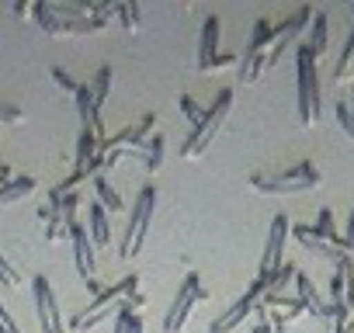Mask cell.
Returning a JSON list of instances; mask_svg holds the SVG:
<instances>
[{
    "mask_svg": "<svg viewBox=\"0 0 354 333\" xmlns=\"http://www.w3.org/2000/svg\"><path fill=\"white\" fill-rule=\"evenodd\" d=\"M295 84H299V122L302 125H316L319 115H323V101H319L316 56H313V49L306 42L295 46Z\"/></svg>",
    "mask_w": 354,
    "mask_h": 333,
    "instance_id": "1",
    "label": "cell"
},
{
    "mask_svg": "<svg viewBox=\"0 0 354 333\" xmlns=\"http://www.w3.org/2000/svg\"><path fill=\"white\" fill-rule=\"evenodd\" d=\"M319 181L323 174L316 171V163H295V166H285L281 174H254L250 188L264 195H299L306 188H316Z\"/></svg>",
    "mask_w": 354,
    "mask_h": 333,
    "instance_id": "2",
    "label": "cell"
},
{
    "mask_svg": "<svg viewBox=\"0 0 354 333\" xmlns=\"http://www.w3.org/2000/svg\"><path fill=\"white\" fill-rule=\"evenodd\" d=\"M230 108H233V91H230V87H223V91L216 94L212 108L205 111L202 125H198V129H192V132H188V139L181 142V156H185V160H198V156H202V153L212 146V139H216L219 125L226 122Z\"/></svg>",
    "mask_w": 354,
    "mask_h": 333,
    "instance_id": "3",
    "label": "cell"
},
{
    "mask_svg": "<svg viewBox=\"0 0 354 333\" xmlns=\"http://www.w3.org/2000/svg\"><path fill=\"white\" fill-rule=\"evenodd\" d=\"M153 205H156V188L146 184L132 202V216H129V226H125V236H122V247H118L122 260H129L142 250V240H146V229H149V219H153Z\"/></svg>",
    "mask_w": 354,
    "mask_h": 333,
    "instance_id": "4",
    "label": "cell"
},
{
    "mask_svg": "<svg viewBox=\"0 0 354 333\" xmlns=\"http://www.w3.org/2000/svg\"><path fill=\"white\" fill-rule=\"evenodd\" d=\"M205 295H209V292L202 288V278L192 271V274L181 281V288H177V295H174V302H170V309H167V316H163V333H181V330L188 326L195 305H198Z\"/></svg>",
    "mask_w": 354,
    "mask_h": 333,
    "instance_id": "5",
    "label": "cell"
},
{
    "mask_svg": "<svg viewBox=\"0 0 354 333\" xmlns=\"http://www.w3.org/2000/svg\"><path fill=\"white\" fill-rule=\"evenodd\" d=\"M313 8H299L292 18H285L281 25H274V32H271V49H268V63H264V70H274L278 63H281V56H288L295 46H299V32L306 28V21H313Z\"/></svg>",
    "mask_w": 354,
    "mask_h": 333,
    "instance_id": "6",
    "label": "cell"
},
{
    "mask_svg": "<svg viewBox=\"0 0 354 333\" xmlns=\"http://www.w3.org/2000/svg\"><path fill=\"white\" fill-rule=\"evenodd\" d=\"M271 25L268 21H257L254 25V35H250V46L243 53V59H236V77L240 84H254L261 73H264V63H268V49H271Z\"/></svg>",
    "mask_w": 354,
    "mask_h": 333,
    "instance_id": "7",
    "label": "cell"
},
{
    "mask_svg": "<svg viewBox=\"0 0 354 333\" xmlns=\"http://www.w3.org/2000/svg\"><path fill=\"white\" fill-rule=\"evenodd\" d=\"M153 125H156V118L153 115H142L139 122H132L129 129H122L118 135H104L101 142H97V153H111V149H118V153H139L146 142H149V135H153Z\"/></svg>",
    "mask_w": 354,
    "mask_h": 333,
    "instance_id": "8",
    "label": "cell"
},
{
    "mask_svg": "<svg viewBox=\"0 0 354 333\" xmlns=\"http://www.w3.org/2000/svg\"><path fill=\"white\" fill-rule=\"evenodd\" d=\"M32 295H35V309H39L42 333H66L63 316H59V305H56V292H53L49 278L35 274V281H32Z\"/></svg>",
    "mask_w": 354,
    "mask_h": 333,
    "instance_id": "9",
    "label": "cell"
},
{
    "mask_svg": "<svg viewBox=\"0 0 354 333\" xmlns=\"http://www.w3.org/2000/svg\"><path fill=\"white\" fill-rule=\"evenodd\" d=\"M292 226H288V216H274L271 219V229H268V240H264V254H261V274H271L281 267V250H285V240H288Z\"/></svg>",
    "mask_w": 354,
    "mask_h": 333,
    "instance_id": "10",
    "label": "cell"
},
{
    "mask_svg": "<svg viewBox=\"0 0 354 333\" xmlns=\"http://www.w3.org/2000/svg\"><path fill=\"white\" fill-rule=\"evenodd\" d=\"M66 236H70V243H73V264H77V274L84 278V285L94 281L97 260H94V243H91L87 229H84L80 222H70V226H66Z\"/></svg>",
    "mask_w": 354,
    "mask_h": 333,
    "instance_id": "11",
    "label": "cell"
},
{
    "mask_svg": "<svg viewBox=\"0 0 354 333\" xmlns=\"http://www.w3.org/2000/svg\"><path fill=\"white\" fill-rule=\"evenodd\" d=\"M219 18L209 15L205 25H202V56H198V70L202 73H212L216 63H219Z\"/></svg>",
    "mask_w": 354,
    "mask_h": 333,
    "instance_id": "12",
    "label": "cell"
},
{
    "mask_svg": "<svg viewBox=\"0 0 354 333\" xmlns=\"http://www.w3.org/2000/svg\"><path fill=\"white\" fill-rule=\"evenodd\" d=\"M292 281H295V292H299L302 305H306L313 316H319V319H330V305H326V298L319 295V288H316V285H313V281H309L302 271H295V278H292Z\"/></svg>",
    "mask_w": 354,
    "mask_h": 333,
    "instance_id": "13",
    "label": "cell"
},
{
    "mask_svg": "<svg viewBox=\"0 0 354 333\" xmlns=\"http://www.w3.org/2000/svg\"><path fill=\"white\" fill-rule=\"evenodd\" d=\"M87 236H91V243H94V250H104L108 243H111V222H108V212H104V205H91V229H87Z\"/></svg>",
    "mask_w": 354,
    "mask_h": 333,
    "instance_id": "14",
    "label": "cell"
},
{
    "mask_svg": "<svg viewBox=\"0 0 354 333\" xmlns=\"http://www.w3.org/2000/svg\"><path fill=\"white\" fill-rule=\"evenodd\" d=\"M347 80H354V28H351V35L344 42V53L333 66V84H347Z\"/></svg>",
    "mask_w": 354,
    "mask_h": 333,
    "instance_id": "15",
    "label": "cell"
},
{
    "mask_svg": "<svg viewBox=\"0 0 354 333\" xmlns=\"http://www.w3.org/2000/svg\"><path fill=\"white\" fill-rule=\"evenodd\" d=\"M97 142H101V139H97L91 129L80 125V135H77V171H84V166L97 156Z\"/></svg>",
    "mask_w": 354,
    "mask_h": 333,
    "instance_id": "16",
    "label": "cell"
},
{
    "mask_svg": "<svg viewBox=\"0 0 354 333\" xmlns=\"http://www.w3.org/2000/svg\"><path fill=\"white\" fill-rule=\"evenodd\" d=\"M326 42H330V28H326V11H316L313 15V39L306 42L309 49H313V56L319 59L323 53H326Z\"/></svg>",
    "mask_w": 354,
    "mask_h": 333,
    "instance_id": "17",
    "label": "cell"
},
{
    "mask_svg": "<svg viewBox=\"0 0 354 333\" xmlns=\"http://www.w3.org/2000/svg\"><path fill=\"white\" fill-rule=\"evenodd\" d=\"M94 195H97V205H104V212H122L125 205H122V198H118V191L108 184V178L101 174V178H94Z\"/></svg>",
    "mask_w": 354,
    "mask_h": 333,
    "instance_id": "18",
    "label": "cell"
},
{
    "mask_svg": "<svg viewBox=\"0 0 354 333\" xmlns=\"http://www.w3.org/2000/svg\"><path fill=\"white\" fill-rule=\"evenodd\" d=\"M32 191H35V181H32V178H15L11 184L0 188V205L21 202V198H25V195H32Z\"/></svg>",
    "mask_w": 354,
    "mask_h": 333,
    "instance_id": "19",
    "label": "cell"
},
{
    "mask_svg": "<svg viewBox=\"0 0 354 333\" xmlns=\"http://www.w3.org/2000/svg\"><path fill=\"white\" fill-rule=\"evenodd\" d=\"M111 66H101L97 73H94V84H91V94H94V104L97 108H104V101H108V94H111Z\"/></svg>",
    "mask_w": 354,
    "mask_h": 333,
    "instance_id": "20",
    "label": "cell"
},
{
    "mask_svg": "<svg viewBox=\"0 0 354 333\" xmlns=\"http://www.w3.org/2000/svg\"><path fill=\"white\" fill-rule=\"evenodd\" d=\"M115 333H142V316L136 309H129L125 302H122V309L115 316Z\"/></svg>",
    "mask_w": 354,
    "mask_h": 333,
    "instance_id": "21",
    "label": "cell"
},
{
    "mask_svg": "<svg viewBox=\"0 0 354 333\" xmlns=\"http://www.w3.org/2000/svg\"><path fill=\"white\" fill-rule=\"evenodd\" d=\"M160 163H163V135L153 132L149 142H146V171L156 174V171H160Z\"/></svg>",
    "mask_w": 354,
    "mask_h": 333,
    "instance_id": "22",
    "label": "cell"
},
{
    "mask_svg": "<svg viewBox=\"0 0 354 333\" xmlns=\"http://www.w3.org/2000/svg\"><path fill=\"white\" fill-rule=\"evenodd\" d=\"M118 18H122V28H125L129 35H136V32H139V18H142V11H139L136 0H125V4H118Z\"/></svg>",
    "mask_w": 354,
    "mask_h": 333,
    "instance_id": "23",
    "label": "cell"
},
{
    "mask_svg": "<svg viewBox=\"0 0 354 333\" xmlns=\"http://www.w3.org/2000/svg\"><path fill=\"white\" fill-rule=\"evenodd\" d=\"M177 108H181V115H185V122H188L192 129H198V125H202L205 111L198 108V101H195L192 94H181V101H177Z\"/></svg>",
    "mask_w": 354,
    "mask_h": 333,
    "instance_id": "24",
    "label": "cell"
},
{
    "mask_svg": "<svg viewBox=\"0 0 354 333\" xmlns=\"http://www.w3.org/2000/svg\"><path fill=\"white\" fill-rule=\"evenodd\" d=\"M53 80H56V84L66 91V94H77V91H80V84H77V80H73L66 70H59V66H53Z\"/></svg>",
    "mask_w": 354,
    "mask_h": 333,
    "instance_id": "25",
    "label": "cell"
},
{
    "mask_svg": "<svg viewBox=\"0 0 354 333\" xmlns=\"http://www.w3.org/2000/svg\"><path fill=\"white\" fill-rule=\"evenodd\" d=\"M333 111H337V122H340V129H344V132L354 139V115H351V104H337Z\"/></svg>",
    "mask_w": 354,
    "mask_h": 333,
    "instance_id": "26",
    "label": "cell"
},
{
    "mask_svg": "<svg viewBox=\"0 0 354 333\" xmlns=\"http://www.w3.org/2000/svg\"><path fill=\"white\" fill-rule=\"evenodd\" d=\"M0 285H8V288H15L18 285V271L8 264V257L0 254Z\"/></svg>",
    "mask_w": 354,
    "mask_h": 333,
    "instance_id": "27",
    "label": "cell"
},
{
    "mask_svg": "<svg viewBox=\"0 0 354 333\" xmlns=\"http://www.w3.org/2000/svg\"><path fill=\"white\" fill-rule=\"evenodd\" d=\"M344 254L351 257V264H354V209H351V216H347V236H344Z\"/></svg>",
    "mask_w": 354,
    "mask_h": 333,
    "instance_id": "28",
    "label": "cell"
},
{
    "mask_svg": "<svg viewBox=\"0 0 354 333\" xmlns=\"http://www.w3.org/2000/svg\"><path fill=\"white\" fill-rule=\"evenodd\" d=\"M0 333H21V330H18V323L11 319V312H8L4 305H0Z\"/></svg>",
    "mask_w": 354,
    "mask_h": 333,
    "instance_id": "29",
    "label": "cell"
},
{
    "mask_svg": "<svg viewBox=\"0 0 354 333\" xmlns=\"http://www.w3.org/2000/svg\"><path fill=\"white\" fill-rule=\"evenodd\" d=\"M351 115H354V94H351Z\"/></svg>",
    "mask_w": 354,
    "mask_h": 333,
    "instance_id": "30",
    "label": "cell"
},
{
    "mask_svg": "<svg viewBox=\"0 0 354 333\" xmlns=\"http://www.w3.org/2000/svg\"><path fill=\"white\" fill-rule=\"evenodd\" d=\"M330 333H344V330H330Z\"/></svg>",
    "mask_w": 354,
    "mask_h": 333,
    "instance_id": "31",
    "label": "cell"
},
{
    "mask_svg": "<svg viewBox=\"0 0 354 333\" xmlns=\"http://www.w3.org/2000/svg\"><path fill=\"white\" fill-rule=\"evenodd\" d=\"M209 333H216V330H209Z\"/></svg>",
    "mask_w": 354,
    "mask_h": 333,
    "instance_id": "32",
    "label": "cell"
}]
</instances>
